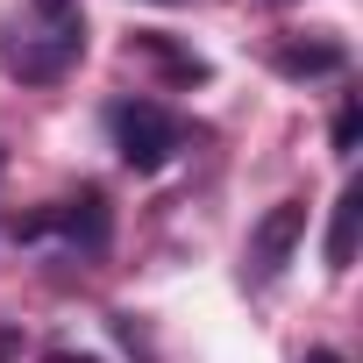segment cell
I'll return each mask as SVG.
<instances>
[{"mask_svg":"<svg viewBox=\"0 0 363 363\" xmlns=\"http://www.w3.org/2000/svg\"><path fill=\"white\" fill-rule=\"evenodd\" d=\"M22 235H65L72 250L100 257V250H107V235H114V221H107V200L86 186V193H72V200H57V207L29 214V221H22Z\"/></svg>","mask_w":363,"mask_h":363,"instance_id":"3957f363","label":"cell"},{"mask_svg":"<svg viewBox=\"0 0 363 363\" xmlns=\"http://www.w3.org/2000/svg\"><path fill=\"white\" fill-rule=\"evenodd\" d=\"M299 235H306V200H278V207H271V214L250 228V250H242V271H250V285H271V278L292 264Z\"/></svg>","mask_w":363,"mask_h":363,"instance_id":"277c9868","label":"cell"},{"mask_svg":"<svg viewBox=\"0 0 363 363\" xmlns=\"http://www.w3.org/2000/svg\"><path fill=\"white\" fill-rule=\"evenodd\" d=\"M271 8H285V0H271Z\"/></svg>","mask_w":363,"mask_h":363,"instance_id":"5bb4252c","label":"cell"},{"mask_svg":"<svg viewBox=\"0 0 363 363\" xmlns=\"http://www.w3.org/2000/svg\"><path fill=\"white\" fill-rule=\"evenodd\" d=\"M306 363H342V356H335V349H313V356H306Z\"/></svg>","mask_w":363,"mask_h":363,"instance_id":"8fae6325","label":"cell"},{"mask_svg":"<svg viewBox=\"0 0 363 363\" xmlns=\"http://www.w3.org/2000/svg\"><path fill=\"white\" fill-rule=\"evenodd\" d=\"M86 57V15H29L0 29V65H8L22 86H57L72 65Z\"/></svg>","mask_w":363,"mask_h":363,"instance_id":"6da1fadb","label":"cell"},{"mask_svg":"<svg viewBox=\"0 0 363 363\" xmlns=\"http://www.w3.org/2000/svg\"><path fill=\"white\" fill-rule=\"evenodd\" d=\"M271 65L285 79H335V72H349V50L335 36H285V43H271Z\"/></svg>","mask_w":363,"mask_h":363,"instance_id":"5b68a950","label":"cell"},{"mask_svg":"<svg viewBox=\"0 0 363 363\" xmlns=\"http://www.w3.org/2000/svg\"><path fill=\"white\" fill-rule=\"evenodd\" d=\"M22 356V335H8V328H0V363H15Z\"/></svg>","mask_w":363,"mask_h":363,"instance_id":"9c48e42d","label":"cell"},{"mask_svg":"<svg viewBox=\"0 0 363 363\" xmlns=\"http://www.w3.org/2000/svg\"><path fill=\"white\" fill-rule=\"evenodd\" d=\"M356 242H363V186L349 178L342 200H335V221H328V271H356Z\"/></svg>","mask_w":363,"mask_h":363,"instance_id":"8992f818","label":"cell"},{"mask_svg":"<svg viewBox=\"0 0 363 363\" xmlns=\"http://www.w3.org/2000/svg\"><path fill=\"white\" fill-rule=\"evenodd\" d=\"M36 15H72V0H29Z\"/></svg>","mask_w":363,"mask_h":363,"instance_id":"30bf717a","label":"cell"},{"mask_svg":"<svg viewBox=\"0 0 363 363\" xmlns=\"http://www.w3.org/2000/svg\"><path fill=\"white\" fill-rule=\"evenodd\" d=\"M356 135H363V107H356V100H342V114H335V150H342V157H356Z\"/></svg>","mask_w":363,"mask_h":363,"instance_id":"ba28073f","label":"cell"},{"mask_svg":"<svg viewBox=\"0 0 363 363\" xmlns=\"http://www.w3.org/2000/svg\"><path fill=\"white\" fill-rule=\"evenodd\" d=\"M128 57H150V65H164L171 79H186V86H200V79H207V57L178 50V43H164V36H135V43H128Z\"/></svg>","mask_w":363,"mask_h":363,"instance_id":"52a82bcc","label":"cell"},{"mask_svg":"<svg viewBox=\"0 0 363 363\" xmlns=\"http://www.w3.org/2000/svg\"><path fill=\"white\" fill-rule=\"evenodd\" d=\"M107 135H114L128 171H164L178 150H186V121L171 107H157V100H114L107 107Z\"/></svg>","mask_w":363,"mask_h":363,"instance_id":"7a4b0ae2","label":"cell"},{"mask_svg":"<svg viewBox=\"0 0 363 363\" xmlns=\"http://www.w3.org/2000/svg\"><path fill=\"white\" fill-rule=\"evenodd\" d=\"M157 8H186V0H157Z\"/></svg>","mask_w":363,"mask_h":363,"instance_id":"4fadbf2b","label":"cell"},{"mask_svg":"<svg viewBox=\"0 0 363 363\" xmlns=\"http://www.w3.org/2000/svg\"><path fill=\"white\" fill-rule=\"evenodd\" d=\"M50 363H93V356H50Z\"/></svg>","mask_w":363,"mask_h":363,"instance_id":"7c38bea8","label":"cell"}]
</instances>
